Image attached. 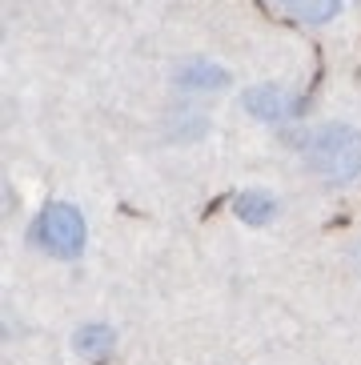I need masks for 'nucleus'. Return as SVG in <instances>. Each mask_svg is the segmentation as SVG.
I'll return each mask as SVG.
<instances>
[{"instance_id":"nucleus-3","label":"nucleus","mask_w":361,"mask_h":365,"mask_svg":"<svg viewBox=\"0 0 361 365\" xmlns=\"http://www.w3.org/2000/svg\"><path fill=\"white\" fill-rule=\"evenodd\" d=\"M241 105H245L249 117L265 120V125H281V120L298 117V97H293L289 88H281V85H253V88H245Z\"/></svg>"},{"instance_id":"nucleus-6","label":"nucleus","mask_w":361,"mask_h":365,"mask_svg":"<svg viewBox=\"0 0 361 365\" xmlns=\"http://www.w3.org/2000/svg\"><path fill=\"white\" fill-rule=\"evenodd\" d=\"M76 354L88 357V361H101V357L113 354V329L108 325H85V329L76 333Z\"/></svg>"},{"instance_id":"nucleus-7","label":"nucleus","mask_w":361,"mask_h":365,"mask_svg":"<svg viewBox=\"0 0 361 365\" xmlns=\"http://www.w3.org/2000/svg\"><path fill=\"white\" fill-rule=\"evenodd\" d=\"M237 217L249 221V225H269V221L277 217L273 193H241V201H237Z\"/></svg>"},{"instance_id":"nucleus-2","label":"nucleus","mask_w":361,"mask_h":365,"mask_svg":"<svg viewBox=\"0 0 361 365\" xmlns=\"http://www.w3.org/2000/svg\"><path fill=\"white\" fill-rule=\"evenodd\" d=\"M32 241L53 257H76L85 249V221L73 205H49L32 221Z\"/></svg>"},{"instance_id":"nucleus-4","label":"nucleus","mask_w":361,"mask_h":365,"mask_svg":"<svg viewBox=\"0 0 361 365\" xmlns=\"http://www.w3.org/2000/svg\"><path fill=\"white\" fill-rule=\"evenodd\" d=\"M225 85H229V73L217 61H205V56L185 61L177 68V88H185V93H221Z\"/></svg>"},{"instance_id":"nucleus-5","label":"nucleus","mask_w":361,"mask_h":365,"mask_svg":"<svg viewBox=\"0 0 361 365\" xmlns=\"http://www.w3.org/2000/svg\"><path fill=\"white\" fill-rule=\"evenodd\" d=\"M277 4L289 21L305 24V29H321V24L337 21L341 9H345V0H277Z\"/></svg>"},{"instance_id":"nucleus-1","label":"nucleus","mask_w":361,"mask_h":365,"mask_svg":"<svg viewBox=\"0 0 361 365\" xmlns=\"http://www.w3.org/2000/svg\"><path fill=\"white\" fill-rule=\"evenodd\" d=\"M301 157L313 177L330 185H350L361 173V133L345 120H330L301 140Z\"/></svg>"}]
</instances>
